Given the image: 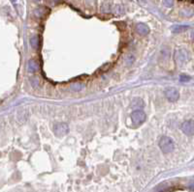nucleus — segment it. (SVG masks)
<instances>
[{
    "instance_id": "obj_2",
    "label": "nucleus",
    "mask_w": 194,
    "mask_h": 192,
    "mask_svg": "<svg viewBox=\"0 0 194 192\" xmlns=\"http://www.w3.org/2000/svg\"><path fill=\"white\" fill-rule=\"evenodd\" d=\"M131 120L135 126H140L146 121V113L142 110L136 109L131 113Z\"/></svg>"
},
{
    "instance_id": "obj_10",
    "label": "nucleus",
    "mask_w": 194,
    "mask_h": 192,
    "mask_svg": "<svg viewBox=\"0 0 194 192\" xmlns=\"http://www.w3.org/2000/svg\"><path fill=\"white\" fill-rule=\"evenodd\" d=\"M49 11V9L47 8H44V7H40L38 9H36L35 10V16L37 17H44L46 15V12Z\"/></svg>"
},
{
    "instance_id": "obj_15",
    "label": "nucleus",
    "mask_w": 194,
    "mask_h": 192,
    "mask_svg": "<svg viewBox=\"0 0 194 192\" xmlns=\"http://www.w3.org/2000/svg\"><path fill=\"white\" fill-rule=\"evenodd\" d=\"M180 82H187L190 80V77L188 76H185V74H181L180 77Z\"/></svg>"
},
{
    "instance_id": "obj_17",
    "label": "nucleus",
    "mask_w": 194,
    "mask_h": 192,
    "mask_svg": "<svg viewBox=\"0 0 194 192\" xmlns=\"http://www.w3.org/2000/svg\"><path fill=\"white\" fill-rule=\"evenodd\" d=\"M34 1H40V0H34Z\"/></svg>"
},
{
    "instance_id": "obj_6",
    "label": "nucleus",
    "mask_w": 194,
    "mask_h": 192,
    "mask_svg": "<svg viewBox=\"0 0 194 192\" xmlns=\"http://www.w3.org/2000/svg\"><path fill=\"white\" fill-rule=\"evenodd\" d=\"M176 60H177L178 63L184 64L188 60V53L186 52V50L184 49H180V50H177L176 52Z\"/></svg>"
},
{
    "instance_id": "obj_16",
    "label": "nucleus",
    "mask_w": 194,
    "mask_h": 192,
    "mask_svg": "<svg viewBox=\"0 0 194 192\" xmlns=\"http://www.w3.org/2000/svg\"><path fill=\"white\" fill-rule=\"evenodd\" d=\"M192 38L194 39V31H193V32H192Z\"/></svg>"
},
{
    "instance_id": "obj_18",
    "label": "nucleus",
    "mask_w": 194,
    "mask_h": 192,
    "mask_svg": "<svg viewBox=\"0 0 194 192\" xmlns=\"http://www.w3.org/2000/svg\"><path fill=\"white\" fill-rule=\"evenodd\" d=\"M13 1H16V0H13Z\"/></svg>"
},
{
    "instance_id": "obj_8",
    "label": "nucleus",
    "mask_w": 194,
    "mask_h": 192,
    "mask_svg": "<svg viewBox=\"0 0 194 192\" xmlns=\"http://www.w3.org/2000/svg\"><path fill=\"white\" fill-rule=\"evenodd\" d=\"M136 31H137V33H139L140 35L145 36V35L149 34V28L148 25H146V24H144V23H139L136 25Z\"/></svg>"
},
{
    "instance_id": "obj_14",
    "label": "nucleus",
    "mask_w": 194,
    "mask_h": 192,
    "mask_svg": "<svg viewBox=\"0 0 194 192\" xmlns=\"http://www.w3.org/2000/svg\"><path fill=\"white\" fill-rule=\"evenodd\" d=\"M162 1H163V4H164L166 7H172V6L174 5L175 0H162Z\"/></svg>"
},
{
    "instance_id": "obj_5",
    "label": "nucleus",
    "mask_w": 194,
    "mask_h": 192,
    "mask_svg": "<svg viewBox=\"0 0 194 192\" xmlns=\"http://www.w3.org/2000/svg\"><path fill=\"white\" fill-rule=\"evenodd\" d=\"M165 96L167 98V100L170 102H176L178 101V98L180 97V94L177 89L175 88H168L165 91Z\"/></svg>"
},
{
    "instance_id": "obj_1",
    "label": "nucleus",
    "mask_w": 194,
    "mask_h": 192,
    "mask_svg": "<svg viewBox=\"0 0 194 192\" xmlns=\"http://www.w3.org/2000/svg\"><path fill=\"white\" fill-rule=\"evenodd\" d=\"M159 147L161 151L165 153H168L174 150V141L167 136H163V137L159 140Z\"/></svg>"
},
{
    "instance_id": "obj_9",
    "label": "nucleus",
    "mask_w": 194,
    "mask_h": 192,
    "mask_svg": "<svg viewBox=\"0 0 194 192\" xmlns=\"http://www.w3.org/2000/svg\"><path fill=\"white\" fill-rule=\"evenodd\" d=\"M30 46H31V47L33 49H35V50H37V49L39 48V46H40V38L38 36H33L30 38Z\"/></svg>"
},
{
    "instance_id": "obj_11",
    "label": "nucleus",
    "mask_w": 194,
    "mask_h": 192,
    "mask_svg": "<svg viewBox=\"0 0 194 192\" xmlns=\"http://www.w3.org/2000/svg\"><path fill=\"white\" fill-rule=\"evenodd\" d=\"M132 107H144V102L143 100H141V98H134V100L132 101Z\"/></svg>"
},
{
    "instance_id": "obj_4",
    "label": "nucleus",
    "mask_w": 194,
    "mask_h": 192,
    "mask_svg": "<svg viewBox=\"0 0 194 192\" xmlns=\"http://www.w3.org/2000/svg\"><path fill=\"white\" fill-rule=\"evenodd\" d=\"M54 132L57 136H63L65 134H67L68 132V126L64 123H60V124H56L53 127Z\"/></svg>"
},
{
    "instance_id": "obj_13",
    "label": "nucleus",
    "mask_w": 194,
    "mask_h": 192,
    "mask_svg": "<svg viewBox=\"0 0 194 192\" xmlns=\"http://www.w3.org/2000/svg\"><path fill=\"white\" fill-rule=\"evenodd\" d=\"M72 89L73 90H75V91H81L83 87H84V85L83 84H82V83H79V82H77V83H74L72 86Z\"/></svg>"
},
{
    "instance_id": "obj_12",
    "label": "nucleus",
    "mask_w": 194,
    "mask_h": 192,
    "mask_svg": "<svg viewBox=\"0 0 194 192\" xmlns=\"http://www.w3.org/2000/svg\"><path fill=\"white\" fill-rule=\"evenodd\" d=\"M187 28H189V26H187V25H178V26H174L172 28V31L174 33H180V32H183V31H185Z\"/></svg>"
},
{
    "instance_id": "obj_7",
    "label": "nucleus",
    "mask_w": 194,
    "mask_h": 192,
    "mask_svg": "<svg viewBox=\"0 0 194 192\" xmlns=\"http://www.w3.org/2000/svg\"><path fill=\"white\" fill-rule=\"evenodd\" d=\"M27 70L30 72H35L39 70V64L38 62L34 59H30L27 63Z\"/></svg>"
},
{
    "instance_id": "obj_3",
    "label": "nucleus",
    "mask_w": 194,
    "mask_h": 192,
    "mask_svg": "<svg viewBox=\"0 0 194 192\" xmlns=\"http://www.w3.org/2000/svg\"><path fill=\"white\" fill-rule=\"evenodd\" d=\"M181 131L183 132L186 135H193L194 134V121L193 120H189V121H185L181 125Z\"/></svg>"
}]
</instances>
